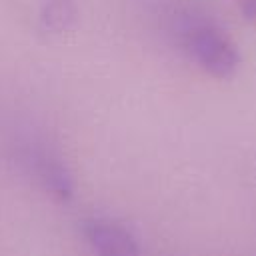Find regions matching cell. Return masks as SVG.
<instances>
[{
  "mask_svg": "<svg viewBox=\"0 0 256 256\" xmlns=\"http://www.w3.org/2000/svg\"><path fill=\"white\" fill-rule=\"evenodd\" d=\"M240 12L250 24L256 26V0H240Z\"/></svg>",
  "mask_w": 256,
  "mask_h": 256,
  "instance_id": "277c9868",
  "label": "cell"
},
{
  "mask_svg": "<svg viewBox=\"0 0 256 256\" xmlns=\"http://www.w3.org/2000/svg\"><path fill=\"white\" fill-rule=\"evenodd\" d=\"M28 166L36 182L56 200L68 202L74 194V180L60 156L46 148H32L28 152Z\"/></svg>",
  "mask_w": 256,
  "mask_h": 256,
  "instance_id": "3957f363",
  "label": "cell"
},
{
  "mask_svg": "<svg viewBox=\"0 0 256 256\" xmlns=\"http://www.w3.org/2000/svg\"><path fill=\"white\" fill-rule=\"evenodd\" d=\"M82 234L94 256H140L134 234L112 218H86L82 222Z\"/></svg>",
  "mask_w": 256,
  "mask_h": 256,
  "instance_id": "7a4b0ae2",
  "label": "cell"
},
{
  "mask_svg": "<svg viewBox=\"0 0 256 256\" xmlns=\"http://www.w3.org/2000/svg\"><path fill=\"white\" fill-rule=\"evenodd\" d=\"M178 40L190 60L208 76L218 80L232 78L240 68V50L236 42L214 20L194 14H182L176 24Z\"/></svg>",
  "mask_w": 256,
  "mask_h": 256,
  "instance_id": "6da1fadb",
  "label": "cell"
}]
</instances>
